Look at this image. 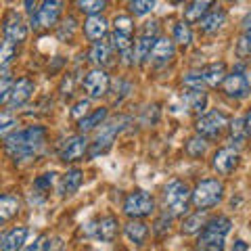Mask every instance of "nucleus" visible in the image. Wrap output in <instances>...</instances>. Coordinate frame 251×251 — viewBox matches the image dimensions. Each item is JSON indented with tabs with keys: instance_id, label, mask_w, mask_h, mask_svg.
I'll return each instance as SVG.
<instances>
[{
	"instance_id": "nucleus-1",
	"label": "nucleus",
	"mask_w": 251,
	"mask_h": 251,
	"mask_svg": "<svg viewBox=\"0 0 251 251\" xmlns=\"http://www.w3.org/2000/svg\"><path fill=\"white\" fill-rule=\"evenodd\" d=\"M46 130L42 126H29L25 130H15L13 134L4 138V151L9 153L15 161H27L36 157L38 151L44 147Z\"/></svg>"
},
{
	"instance_id": "nucleus-2",
	"label": "nucleus",
	"mask_w": 251,
	"mask_h": 251,
	"mask_svg": "<svg viewBox=\"0 0 251 251\" xmlns=\"http://www.w3.org/2000/svg\"><path fill=\"white\" fill-rule=\"evenodd\" d=\"M230 218L218 216L207 220L205 228L197 239V251H224V239L230 232Z\"/></svg>"
},
{
	"instance_id": "nucleus-3",
	"label": "nucleus",
	"mask_w": 251,
	"mask_h": 251,
	"mask_svg": "<svg viewBox=\"0 0 251 251\" xmlns=\"http://www.w3.org/2000/svg\"><path fill=\"white\" fill-rule=\"evenodd\" d=\"M191 199H193V193L188 191V186L182 180H170L163 186V209H166V216L170 218L186 214Z\"/></svg>"
},
{
	"instance_id": "nucleus-4",
	"label": "nucleus",
	"mask_w": 251,
	"mask_h": 251,
	"mask_svg": "<svg viewBox=\"0 0 251 251\" xmlns=\"http://www.w3.org/2000/svg\"><path fill=\"white\" fill-rule=\"evenodd\" d=\"M130 120L128 117H115V120L103 124L97 132V136H94V143L90 145V157H97V155H103L107 153L109 149H111L115 136L120 134V132L126 128L124 124H128Z\"/></svg>"
},
{
	"instance_id": "nucleus-5",
	"label": "nucleus",
	"mask_w": 251,
	"mask_h": 251,
	"mask_svg": "<svg viewBox=\"0 0 251 251\" xmlns=\"http://www.w3.org/2000/svg\"><path fill=\"white\" fill-rule=\"evenodd\" d=\"M222 193H224V184L220 180L216 178L201 180L193 191V203L199 209H209L222 201Z\"/></svg>"
},
{
	"instance_id": "nucleus-6",
	"label": "nucleus",
	"mask_w": 251,
	"mask_h": 251,
	"mask_svg": "<svg viewBox=\"0 0 251 251\" xmlns=\"http://www.w3.org/2000/svg\"><path fill=\"white\" fill-rule=\"evenodd\" d=\"M155 211V201L149 193L145 191H134L130 193L124 201V214L132 218V220H140V218H147Z\"/></svg>"
},
{
	"instance_id": "nucleus-7",
	"label": "nucleus",
	"mask_w": 251,
	"mask_h": 251,
	"mask_svg": "<svg viewBox=\"0 0 251 251\" xmlns=\"http://www.w3.org/2000/svg\"><path fill=\"white\" fill-rule=\"evenodd\" d=\"M226 126H228V115L222 111H209L197 120L195 130H197V134L203 138H216L222 134Z\"/></svg>"
},
{
	"instance_id": "nucleus-8",
	"label": "nucleus",
	"mask_w": 251,
	"mask_h": 251,
	"mask_svg": "<svg viewBox=\"0 0 251 251\" xmlns=\"http://www.w3.org/2000/svg\"><path fill=\"white\" fill-rule=\"evenodd\" d=\"M61 2H42L40 6H38V11L31 15V27H34L36 31L40 29H49L52 25H57V21L61 17Z\"/></svg>"
},
{
	"instance_id": "nucleus-9",
	"label": "nucleus",
	"mask_w": 251,
	"mask_h": 251,
	"mask_svg": "<svg viewBox=\"0 0 251 251\" xmlns=\"http://www.w3.org/2000/svg\"><path fill=\"white\" fill-rule=\"evenodd\" d=\"M82 88L90 99L105 97L107 90H109V75H107V72L105 69H100V67L90 69V72L84 75V80H82Z\"/></svg>"
},
{
	"instance_id": "nucleus-10",
	"label": "nucleus",
	"mask_w": 251,
	"mask_h": 251,
	"mask_svg": "<svg viewBox=\"0 0 251 251\" xmlns=\"http://www.w3.org/2000/svg\"><path fill=\"white\" fill-rule=\"evenodd\" d=\"M88 138H86V134H77V136H72V138H67L65 143H63L61 147V151H59V157H61V161H65V163H72V161H80L82 157L88 153Z\"/></svg>"
},
{
	"instance_id": "nucleus-11",
	"label": "nucleus",
	"mask_w": 251,
	"mask_h": 251,
	"mask_svg": "<svg viewBox=\"0 0 251 251\" xmlns=\"http://www.w3.org/2000/svg\"><path fill=\"white\" fill-rule=\"evenodd\" d=\"M117 230H120V224H117V218H113V216L100 218L99 222H90L86 226V234H94L97 239L105 241V243H111L117 237Z\"/></svg>"
},
{
	"instance_id": "nucleus-12",
	"label": "nucleus",
	"mask_w": 251,
	"mask_h": 251,
	"mask_svg": "<svg viewBox=\"0 0 251 251\" xmlns=\"http://www.w3.org/2000/svg\"><path fill=\"white\" fill-rule=\"evenodd\" d=\"M224 92L226 97L230 99H245L249 94V80H247V74H243L241 69H237V72L228 74V77L224 80Z\"/></svg>"
},
{
	"instance_id": "nucleus-13",
	"label": "nucleus",
	"mask_w": 251,
	"mask_h": 251,
	"mask_svg": "<svg viewBox=\"0 0 251 251\" xmlns=\"http://www.w3.org/2000/svg\"><path fill=\"white\" fill-rule=\"evenodd\" d=\"M211 166H214V170L218 172V174L228 176L230 172L239 166V151L237 149H232V147L220 149V151H216V155H214Z\"/></svg>"
},
{
	"instance_id": "nucleus-14",
	"label": "nucleus",
	"mask_w": 251,
	"mask_h": 251,
	"mask_svg": "<svg viewBox=\"0 0 251 251\" xmlns=\"http://www.w3.org/2000/svg\"><path fill=\"white\" fill-rule=\"evenodd\" d=\"M2 31H4V40H9L13 44H21L27 38V25L23 23L19 15H15V13H11L9 17L4 19Z\"/></svg>"
},
{
	"instance_id": "nucleus-15",
	"label": "nucleus",
	"mask_w": 251,
	"mask_h": 251,
	"mask_svg": "<svg viewBox=\"0 0 251 251\" xmlns=\"http://www.w3.org/2000/svg\"><path fill=\"white\" fill-rule=\"evenodd\" d=\"M34 94V82L29 77H21V80L15 82L13 86V92H11V99H9V107L11 109H19L27 103Z\"/></svg>"
},
{
	"instance_id": "nucleus-16",
	"label": "nucleus",
	"mask_w": 251,
	"mask_h": 251,
	"mask_svg": "<svg viewBox=\"0 0 251 251\" xmlns=\"http://www.w3.org/2000/svg\"><path fill=\"white\" fill-rule=\"evenodd\" d=\"M25 239H27L25 226L11 228L9 232L2 234V239H0V251H19L23 247V243H25Z\"/></svg>"
},
{
	"instance_id": "nucleus-17",
	"label": "nucleus",
	"mask_w": 251,
	"mask_h": 251,
	"mask_svg": "<svg viewBox=\"0 0 251 251\" xmlns=\"http://www.w3.org/2000/svg\"><path fill=\"white\" fill-rule=\"evenodd\" d=\"M107 19L105 17H100V15H94V17H88L84 23V34L86 38H88L90 42H103V38L107 34Z\"/></svg>"
},
{
	"instance_id": "nucleus-18",
	"label": "nucleus",
	"mask_w": 251,
	"mask_h": 251,
	"mask_svg": "<svg viewBox=\"0 0 251 251\" xmlns=\"http://www.w3.org/2000/svg\"><path fill=\"white\" fill-rule=\"evenodd\" d=\"M203 82H205L209 88H216V86L224 84V80L228 77V74H226V63L224 61H216V63H209L207 67H203Z\"/></svg>"
},
{
	"instance_id": "nucleus-19",
	"label": "nucleus",
	"mask_w": 251,
	"mask_h": 251,
	"mask_svg": "<svg viewBox=\"0 0 251 251\" xmlns=\"http://www.w3.org/2000/svg\"><path fill=\"white\" fill-rule=\"evenodd\" d=\"M82 180H84L82 170H77V168L67 170L59 182V195H63V197H65V195H74L77 188L82 186Z\"/></svg>"
},
{
	"instance_id": "nucleus-20",
	"label": "nucleus",
	"mask_w": 251,
	"mask_h": 251,
	"mask_svg": "<svg viewBox=\"0 0 251 251\" xmlns=\"http://www.w3.org/2000/svg\"><path fill=\"white\" fill-rule=\"evenodd\" d=\"M211 2L207 0H195L184 9V23H201L209 15Z\"/></svg>"
},
{
	"instance_id": "nucleus-21",
	"label": "nucleus",
	"mask_w": 251,
	"mask_h": 251,
	"mask_svg": "<svg viewBox=\"0 0 251 251\" xmlns=\"http://www.w3.org/2000/svg\"><path fill=\"white\" fill-rule=\"evenodd\" d=\"M174 52H176L174 42L168 40V38H157V42H155L149 59L155 61V63H168L172 57H174Z\"/></svg>"
},
{
	"instance_id": "nucleus-22",
	"label": "nucleus",
	"mask_w": 251,
	"mask_h": 251,
	"mask_svg": "<svg viewBox=\"0 0 251 251\" xmlns=\"http://www.w3.org/2000/svg\"><path fill=\"white\" fill-rule=\"evenodd\" d=\"M124 230H126V237L134 243V245H143L149 237V226L145 222H140V220H130L124 226Z\"/></svg>"
},
{
	"instance_id": "nucleus-23",
	"label": "nucleus",
	"mask_w": 251,
	"mask_h": 251,
	"mask_svg": "<svg viewBox=\"0 0 251 251\" xmlns=\"http://www.w3.org/2000/svg\"><path fill=\"white\" fill-rule=\"evenodd\" d=\"M21 209V201L17 195H2L0 199V220L2 222H9L13 216H17Z\"/></svg>"
},
{
	"instance_id": "nucleus-24",
	"label": "nucleus",
	"mask_w": 251,
	"mask_h": 251,
	"mask_svg": "<svg viewBox=\"0 0 251 251\" xmlns=\"http://www.w3.org/2000/svg\"><path fill=\"white\" fill-rule=\"evenodd\" d=\"M105 120H107V109L100 107V109H97V111H92L90 115H86L82 122H77V130H80V134H86V132L103 126Z\"/></svg>"
},
{
	"instance_id": "nucleus-25",
	"label": "nucleus",
	"mask_w": 251,
	"mask_h": 251,
	"mask_svg": "<svg viewBox=\"0 0 251 251\" xmlns=\"http://www.w3.org/2000/svg\"><path fill=\"white\" fill-rule=\"evenodd\" d=\"M111 50H113V46L109 42H97L90 49L88 59L94 63V65H107L109 59H111Z\"/></svg>"
},
{
	"instance_id": "nucleus-26",
	"label": "nucleus",
	"mask_w": 251,
	"mask_h": 251,
	"mask_svg": "<svg viewBox=\"0 0 251 251\" xmlns=\"http://www.w3.org/2000/svg\"><path fill=\"white\" fill-rule=\"evenodd\" d=\"M224 21H226V13L222 9L209 11L207 17L201 21V31H205V34H214V31H218L220 27L224 25Z\"/></svg>"
},
{
	"instance_id": "nucleus-27",
	"label": "nucleus",
	"mask_w": 251,
	"mask_h": 251,
	"mask_svg": "<svg viewBox=\"0 0 251 251\" xmlns=\"http://www.w3.org/2000/svg\"><path fill=\"white\" fill-rule=\"evenodd\" d=\"M205 224H207L205 209H199V211H195L193 216H188L182 222V232L184 234H195V232H199L201 228H205Z\"/></svg>"
},
{
	"instance_id": "nucleus-28",
	"label": "nucleus",
	"mask_w": 251,
	"mask_h": 251,
	"mask_svg": "<svg viewBox=\"0 0 251 251\" xmlns=\"http://www.w3.org/2000/svg\"><path fill=\"white\" fill-rule=\"evenodd\" d=\"M182 100L186 103V107L191 109V111H203L207 105V94L203 90H186Z\"/></svg>"
},
{
	"instance_id": "nucleus-29",
	"label": "nucleus",
	"mask_w": 251,
	"mask_h": 251,
	"mask_svg": "<svg viewBox=\"0 0 251 251\" xmlns=\"http://www.w3.org/2000/svg\"><path fill=\"white\" fill-rule=\"evenodd\" d=\"M247 126H245V120H232L230 122V143L237 145V147H243L247 140Z\"/></svg>"
},
{
	"instance_id": "nucleus-30",
	"label": "nucleus",
	"mask_w": 251,
	"mask_h": 251,
	"mask_svg": "<svg viewBox=\"0 0 251 251\" xmlns=\"http://www.w3.org/2000/svg\"><path fill=\"white\" fill-rule=\"evenodd\" d=\"M155 42H157V38H149V36H140L138 38V42H136V59L140 63L151 57V50H153Z\"/></svg>"
},
{
	"instance_id": "nucleus-31",
	"label": "nucleus",
	"mask_w": 251,
	"mask_h": 251,
	"mask_svg": "<svg viewBox=\"0 0 251 251\" xmlns=\"http://www.w3.org/2000/svg\"><path fill=\"white\" fill-rule=\"evenodd\" d=\"M113 31L115 34L132 36V31H134V21H132L128 15H117V17L113 19Z\"/></svg>"
},
{
	"instance_id": "nucleus-32",
	"label": "nucleus",
	"mask_w": 251,
	"mask_h": 251,
	"mask_svg": "<svg viewBox=\"0 0 251 251\" xmlns=\"http://www.w3.org/2000/svg\"><path fill=\"white\" fill-rule=\"evenodd\" d=\"M174 40L178 44H182V46H188L193 42V31H191V27H188V23H184V21L176 23L174 25Z\"/></svg>"
},
{
	"instance_id": "nucleus-33",
	"label": "nucleus",
	"mask_w": 251,
	"mask_h": 251,
	"mask_svg": "<svg viewBox=\"0 0 251 251\" xmlns=\"http://www.w3.org/2000/svg\"><path fill=\"white\" fill-rule=\"evenodd\" d=\"M105 6H107L105 0H80V2H77V9L86 15H90V17L100 15V11H103Z\"/></svg>"
},
{
	"instance_id": "nucleus-34",
	"label": "nucleus",
	"mask_w": 251,
	"mask_h": 251,
	"mask_svg": "<svg viewBox=\"0 0 251 251\" xmlns=\"http://www.w3.org/2000/svg\"><path fill=\"white\" fill-rule=\"evenodd\" d=\"M205 149H207L205 138H203V136H195V138H191L186 143V155L188 157H201L203 153H205Z\"/></svg>"
},
{
	"instance_id": "nucleus-35",
	"label": "nucleus",
	"mask_w": 251,
	"mask_h": 251,
	"mask_svg": "<svg viewBox=\"0 0 251 251\" xmlns=\"http://www.w3.org/2000/svg\"><path fill=\"white\" fill-rule=\"evenodd\" d=\"M17 57V44H13L9 40L2 42V50H0V63H2V69L9 67V63Z\"/></svg>"
},
{
	"instance_id": "nucleus-36",
	"label": "nucleus",
	"mask_w": 251,
	"mask_h": 251,
	"mask_svg": "<svg viewBox=\"0 0 251 251\" xmlns=\"http://www.w3.org/2000/svg\"><path fill=\"white\" fill-rule=\"evenodd\" d=\"M111 46H113V50L117 52H126V50H130L132 49V36H124V34H115L113 31V36H111Z\"/></svg>"
},
{
	"instance_id": "nucleus-37",
	"label": "nucleus",
	"mask_w": 251,
	"mask_h": 251,
	"mask_svg": "<svg viewBox=\"0 0 251 251\" xmlns=\"http://www.w3.org/2000/svg\"><path fill=\"white\" fill-rule=\"evenodd\" d=\"M13 82L9 74H6V69H2V82H0V103L2 105H9V99H11V92H13Z\"/></svg>"
},
{
	"instance_id": "nucleus-38",
	"label": "nucleus",
	"mask_w": 251,
	"mask_h": 251,
	"mask_svg": "<svg viewBox=\"0 0 251 251\" xmlns=\"http://www.w3.org/2000/svg\"><path fill=\"white\" fill-rule=\"evenodd\" d=\"M237 54H239V59H249L251 57V31H245V34L239 38Z\"/></svg>"
},
{
	"instance_id": "nucleus-39",
	"label": "nucleus",
	"mask_w": 251,
	"mask_h": 251,
	"mask_svg": "<svg viewBox=\"0 0 251 251\" xmlns=\"http://www.w3.org/2000/svg\"><path fill=\"white\" fill-rule=\"evenodd\" d=\"M182 84H184L186 90H203V86H205L201 74H188V75H184V82Z\"/></svg>"
},
{
	"instance_id": "nucleus-40",
	"label": "nucleus",
	"mask_w": 251,
	"mask_h": 251,
	"mask_svg": "<svg viewBox=\"0 0 251 251\" xmlns=\"http://www.w3.org/2000/svg\"><path fill=\"white\" fill-rule=\"evenodd\" d=\"M155 2L153 0H136V2H130V11L134 15H147L153 11Z\"/></svg>"
},
{
	"instance_id": "nucleus-41",
	"label": "nucleus",
	"mask_w": 251,
	"mask_h": 251,
	"mask_svg": "<svg viewBox=\"0 0 251 251\" xmlns=\"http://www.w3.org/2000/svg\"><path fill=\"white\" fill-rule=\"evenodd\" d=\"M15 126H17V120H15V117H11L6 111L0 115V134H2V138L9 136V132L15 128Z\"/></svg>"
},
{
	"instance_id": "nucleus-42",
	"label": "nucleus",
	"mask_w": 251,
	"mask_h": 251,
	"mask_svg": "<svg viewBox=\"0 0 251 251\" xmlns=\"http://www.w3.org/2000/svg\"><path fill=\"white\" fill-rule=\"evenodd\" d=\"M74 31H75V19L67 17L65 21H63V25L59 27V38L61 40H69V38L74 36Z\"/></svg>"
},
{
	"instance_id": "nucleus-43",
	"label": "nucleus",
	"mask_w": 251,
	"mask_h": 251,
	"mask_svg": "<svg viewBox=\"0 0 251 251\" xmlns=\"http://www.w3.org/2000/svg\"><path fill=\"white\" fill-rule=\"evenodd\" d=\"M88 107H90V103L86 99H82V100H77V103L74 105V109H72V113H69V115H72L74 120H80L82 122L84 117L88 115Z\"/></svg>"
},
{
	"instance_id": "nucleus-44",
	"label": "nucleus",
	"mask_w": 251,
	"mask_h": 251,
	"mask_svg": "<svg viewBox=\"0 0 251 251\" xmlns=\"http://www.w3.org/2000/svg\"><path fill=\"white\" fill-rule=\"evenodd\" d=\"M49 245H50L49 239H46L44 234H42V237H38L34 243H31V245H27L23 251H49Z\"/></svg>"
},
{
	"instance_id": "nucleus-45",
	"label": "nucleus",
	"mask_w": 251,
	"mask_h": 251,
	"mask_svg": "<svg viewBox=\"0 0 251 251\" xmlns=\"http://www.w3.org/2000/svg\"><path fill=\"white\" fill-rule=\"evenodd\" d=\"M54 182V174L50 172V174H42L40 178H36L34 186L38 188V191H46V188H50V184Z\"/></svg>"
},
{
	"instance_id": "nucleus-46",
	"label": "nucleus",
	"mask_w": 251,
	"mask_h": 251,
	"mask_svg": "<svg viewBox=\"0 0 251 251\" xmlns=\"http://www.w3.org/2000/svg\"><path fill=\"white\" fill-rule=\"evenodd\" d=\"M166 228L170 230V216L163 214V218L159 220V222H157V228H155V232H159V234H161V232L166 230Z\"/></svg>"
},
{
	"instance_id": "nucleus-47",
	"label": "nucleus",
	"mask_w": 251,
	"mask_h": 251,
	"mask_svg": "<svg viewBox=\"0 0 251 251\" xmlns=\"http://www.w3.org/2000/svg\"><path fill=\"white\" fill-rule=\"evenodd\" d=\"M232 251H247V243L245 241H234V245H232Z\"/></svg>"
},
{
	"instance_id": "nucleus-48",
	"label": "nucleus",
	"mask_w": 251,
	"mask_h": 251,
	"mask_svg": "<svg viewBox=\"0 0 251 251\" xmlns=\"http://www.w3.org/2000/svg\"><path fill=\"white\" fill-rule=\"evenodd\" d=\"M243 29L245 31H251V13L245 15V19H243Z\"/></svg>"
},
{
	"instance_id": "nucleus-49",
	"label": "nucleus",
	"mask_w": 251,
	"mask_h": 251,
	"mask_svg": "<svg viewBox=\"0 0 251 251\" xmlns=\"http://www.w3.org/2000/svg\"><path fill=\"white\" fill-rule=\"evenodd\" d=\"M245 126H247V134L251 136V109H249V113H247V117H245Z\"/></svg>"
},
{
	"instance_id": "nucleus-50",
	"label": "nucleus",
	"mask_w": 251,
	"mask_h": 251,
	"mask_svg": "<svg viewBox=\"0 0 251 251\" xmlns=\"http://www.w3.org/2000/svg\"><path fill=\"white\" fill-rule=\"evenodd\" d=\"M247 80H249V86H251V67L247 69Z\"/></svg>"
}]
</instances>
